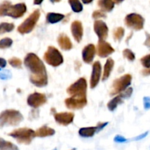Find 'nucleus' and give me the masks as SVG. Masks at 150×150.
I'll return each instance as SVG.
<instances>
[{
  "mask_svg": "<svg viewBox=\"0 0 150 150\" xmlns=\"http://www.w3.org/2000/svg\"><path fill=\"white\" fill-rule=\"evenodd\" d=\"M23 63L31 73L29 76L31 83L38 87H44L48 84L46 68L36 54L33 53L26 54Z\"/></svg>",
  "mask_w": 150,
  "mask_h": 150,
  "instance_id": "obj_1",
  "label": "nucleus"
},
{
  "mask_svg": "<svg viewBox=\"0 0 150 150\" xmlns=\"http://www.w3.org/2000/svg\"><path fill=\"white\" fill-rule=\"evenodd\" d=\"M26 10L25 3L12 4L10 1L5 0L0 4V17L9 16L13 18H19L26 13Z\"/></svg>",
  "mask_w": 150,
  "mask_h": 150,
  "instance_id": "obj_2",
  "label": "nucleus"
},
{
  "mask_svg": "<svg viewBox=\"0 0 150 150\" xmlns=\"http://www.w3.org/2000/svg\"><path fill=\"white\" fill-rule=\"evenodd\" d=\"M23 120V115L18 110H4L0 113V127L4 126H17Z\"/></svg>",
  "mask_w": 150,
  "mask_h": 150,
  "instance_id": "obj_3",
  "label": "nucleus"
},
{
  "mask_svg": "<svg viewBox=\"0 0 150 150\" xmlns=\"http://www.w3.org/2000/svg\"><path fill=\"white\" fill-rule=\"evenodd\" d=\"M87 82L84 78H80L79 80L70 85L67 89V93L70 98L77 100H86Z\"/></svg>",
  "mask_w": 150,
  "mask_h": 150,
  "instance_id": "obj_4",
  "label": "nucleus"
},
{
  "mask_svg": "<svg viewBox=\"0 0 150 150\" xmlns=\"http://www.w3.org/2000/svg\"><path fill=\"white\" fill-rule=\"evenodd\" d=\"M9 136L13 138L18 142L19 144H29L32 142V139L35 136V132L32 129L28 127H22V128L16 129L8 134Z\"/></svg>",
  "mask_w": 150,
  "mask_h": 150,
  "instance_id": "obj_5",
  "label": "nucleus"
},
{
  "mask_svg": "<svg viewBox=\"0 0 150 150\" xmlns=\"http://www.w3.org/2000/svg\"><path fill=\"white\" fill-rule=\"evenodd\" d=\"M40 17V12L38 9L34 10L29 17L26 18L23 23H21L17 28V31L21 35L30 33L36 26L38 20Z\"/></svg>",
  "mask_w": 150,
  "mask_h": 150,
  "instance_id": "obj_6",
  "label": "nucleus"
},
{
  "mask_svg": "<svg viewBox=\"0 0 150 150\" xmlns=\"http://www.w3.org/2000/svg\"><path fill=\"white\" fill-rule=\"evenodd\" d=\"M43 59L45 62L52 67H58L64 62V58L57 48L49 46L44 54Z\"/></svg>",
  "mask_w": 150,
  "mask_h": 150,
  "instance_id": "obj_7",
  "label": "nucleus"
},
{
  "mask_svg": "<svg viewBox=\"0 0 150 150\" xmlns=\"http://www.w3.org/2000/svg\"><path fill=\"white\" fill-rule=\"evenodd\" d=\"M131 81L132 76L130 74H125L114 80L110 95H115L117 94L122 93L131 84Z\"/></svg>",
  "mask_w": 150,
  "mask_h": 150,
  "instance_id": "obj_8",
  "label": "nucleus"
},
{
  "mask_svg": "<svg viewBox=\"0 0 150 150\" xmlns=\"http://www.w3.org/2000/svg\"><path fill=\"white\" fill-rule=\"evenodd\" d=\"M145 20L141 15L137 13H130L126 16L125 23L127 27L136 31L143 29Z\"/></svg>",
  "mask_w": 150,
  "mask_h": 150,
  "instance_id": "obj_9",
  "label": "nucleus"
},
{
  "mask_svg": "<svg viewBox=\"0 0 150 150\" xmlns=\"http://www.w3.org/2000/svg\"><path fill=\"white\" fill-rule=\"evenodd\" d=\"M47 102V98L44 94L34 92L28 96L27 104L34 108H39Z\"/></svg>",
  "mask_w": 150,
  "mask_h": 150,
  "instance_id": "obj_10",
  "label": "nucleus"
},
{
  "mask_svg": "<svg viewBox=\"0 0 150 150\" xmlns=\"http://www.w3.org/2000/svg\"><path fill=\"white\" fill-rule=\"evenodd\" d=\"M94 31L99 38V40H105L108 35V28L106 23L101 20L95 21L94 23Z\"/></svg>",
  "mask_w": 150,
  "mask_h": 150,
  "instance_id": "obj_11",
  "label": "nucleus"
},
{
  "mask_svg": "<svg viewBox=\"0 0 150 150\" xmlns=\"http://www.w3.org/2000/svg\"><path fill=\"white\" fill-rule=\"evenodd\" d=\"M101 71L102 67L100 62L99 61L95 62L92 65V71L90 78V87L92 89L96 87L99 83L101 77Z\"/></svg>",
  "mask_w": 150,
  "mask_h": 150,
  "instance_id": "obj_12",
  "label": "nucleus"
},
{
  "mask_svg": "<svg viewBox=\"0 0 150 150\" xmlns=\"http://www.w3.org/2000/svg\"><path fill=\"white\" fill-rule=\"evenodd\" d=\"M114 52V49L109 42L105 40H99L97 46L98 55L101 58H105Z\"/></svg>",
  "mask_w": 150,
  "mask_h": 150,
  "instance_id": "obj_13",
  "label": "nucleus"
},
{
  "mask_svg": "<svg viewBox=\"0 0 150 150\" xmlns=\"http://www.w3.org/2000/svg\"><path fill=\"white\" fill-rule=\"evenodd\" d=\"M74 114L72 112L56 113L54 114L55 121L63 126H67L71 124L74 120Z\"/></svg>",
  "mask_w": 150,
  "mask_h": 150,
  "instance_id": "obj_14",
  "label": "nucleus"
},
{
  "mask_svg": "<svg viewBox=\"0 0 150 150\" xmlns=\"http://www.w3.org/2000/svg\"><path fill=\"white\" fill-rule=\"evenodd\" d=\"M96 54V48L93 44H89L83 48L82 51V59L86 64H90L93 62Z\"/></svg>",
  "mask_w": 150,
  "mask_h": 150,
  "instance_id": "obj_15",
  "label": "nucleus"
},
{
  "mask_svg": "<svg viewBox=\"0 0 150 150\" xmlns=\"http://www.w3.org/2000/svg\"><path fill=\"white\" fill-rule=\"evenodd\" d=\"M66 107L70 110H79L84 108L87 105L86 100H77L72 98H68L64 100Z\"/></svg>",
  "mask_w": 150,
  "mask_h": 150,
  "instance_id": "obj_16",
  "label": "nucleus"
},
{
  "mask_svg": "<svg viewBox=\"0 0 150 150\" xmlns=\"http://www.w3.org/2000/svg\"><path fill=\"white\" fill-rule=\"evenodd\" d=\"M71 32L73 38L77 42H80L83 38V29L82 23L79 21H75L71 24Z\"/></svg>",
  "mask_w": 150,
  "mask_h": 150,
  "instance_id": "obj_17",
  "label": "nucleus"
},
{
  "mask_svg": "<svg viewBox=\"0 0 150 150\" xmlns=\"http://www.w3.org/2000/svg\"><path fill=\"white\" fill-rule=\"evenodd\" d=\"M59 45L64 51H70L73 48V43L65 34H61L57 39Z\"/></svg>",
  "mask_w": 150,
  "mask_h": 150,
  "instance_id": "obj_18",
  "label": "nucleus"
},
{
  "mask_svg": "<svg viewBox=\"0 0 150 150\" xmlns=\"http://www.w3.org/2000/svg\"><path fill=\"white\" fill-rule=\"evenodd\" d=\"M54 134H55V130L46 125L42 126L35 131V136L36 137H48V136H54Z\"/></svg>",
  "mask_w": 150,
  "mask_h": 150,
  "instance_id": "obj_19",
  "label": "nucleus"
},
{
  "mask_svg": "<svg viewBox=\"0 0 150 150\" xmlns=\"http://www.w3.org/2000/svg\"><path fill=\"white\" fill-rule=\"evenodd\" d=\"M114 66V61L111 58H108L106 60L105 65H104V70H103V74L102 80L105 81L109 78L110 75H111V72H112L113 68Z\"/></svg>",
  "mask_w": 150,
  "mask_h": 150,
  "instance_id": "obj_20",
  "label": "nucleus"
},
{
  "mask_svg": "<svg viewBox=\"0 0 150 150\" xmlns=\"http://www.w3.org/2000/svg\"><path fill=\"white\" fill-rule=\"evenodd\" d=\"M114 4L113 0H98V5L103 12H111L114 9Z\"/></svg>",
  "mask_w": 150,
  "mask_h": 150,
  "instance_id": "obj_21",
  "label": "nucleus"
},
{
  "mask_svg": "<svg viewBox=\"0 0 150 150\" xmlns=\"http://www.w3.org/2000/svg\"><path fill=\"white\" fill-rule=\"evenodd\" d=\"M96 133H98L97 127H82L79 130V134L83 138H90L92 137Z\"/></svg>",
  "mask_w": 150,
  "mask_h": 150,
  "instance_id": "obj_22",
  "label": "nucleus"
},
{
  "mask_svg": "<svg viewBox=\"0 0 150 150\" xmlns=\"http://www.w3.org/2000/svg\"><path fill=\"white\" fill-rule=\"evenodd\" d=\"M123 99H124V98H123L122 96L120 94L119 95L116 96L115 98H113L112 100H111L108 103V104H107L108 110L111 111H114L120 104L122 103Z\"/></svg>",
  "mask_w": 150,
  "mask_h": 150,
  "instance_id": "obj_23",
  "label": "nucleus"
},
{
  "mask_svg": "<svg viewBox=\"0 0 150 150\" xmlns=\"http://www.w3.org/2000/svg\"><path fill=\"white\" fill-rule=\"evenodd\" d=\"M64 18V16L61 13H48L46 15V21L49 23H56L61 21Z\"/></svg>",
  "mask_w": 150,
  "mask_h": 150,
  "instance_id": "obj_24",
  "label": "nucleus"
},
{
  "mask_svg": "<svg viewBox=\"0 0 150 150\" xmlns=\"http://www.w3.org/2000/svg\"><path fill=\"white\" fill-rule=\"evenodd\" d=\"M0 150H19L17 146L10 142L0 138Z\"/></svg>",
  "mask_w": 150,
  "mask_h": 150,
  "instance_id": "obj_25",
  "label": "nucleus"
},
{
  "mask_svg": "<svg viewBox=\"0 0 150 150\" xmlns=\"http://www.w3.org/2000/svg\"><path fill=\"white\" fill-rule=\"evenodd\" d=\"M15 25L13 23L2 22L0 23V35L7 32H10L14 29Z\"/></svg>",
  "mask_w": 150,
  "mask_h": 150,
  "instance_id": "obj_26",
  "label": "nucleus"
},
{
  "mask_svg": "<svg viewBox=\"0 0 150 150\" xmlns=\"http://www.w3.org/2000/svg\"><path fill=\"white\" fill-rule=\"evenodd\" d=\"M68 2L75 13H80L83 10V5L79 0H68Z\"/></svg>",
  "mask_w": 150,
  "mask_h": 150,
  "instance_id": "obj_27",
  "label": "nucleus"
},
{
  "mask_svg": "<svg viewBox=\"0 0 150 150\" xmlns=\"http://www.w3.org/2000/svg\"><path fill=\"white\" fill-rule=\"evenodd\" d=\"M125 35V29L123 27H117L113 32V36L115 40L120 41Z\"/></svg>",
  "mask_w": 150,
  "mask_h": 150,
  "instance_id": "obj_28",
  "label": "nucleus"
},
{
  "mask_svg": "<svg viewBox=\"0 0 150 150\" xmlns=\"http://www.w3.org/2000/svg\"><path fill=\"white\" fill-rule=\"evenodd\" d=\"M13 40L10 38H4L0 40V49H5L11 47L13 45Z\"/></svg>",
  "mask_w": 150,
  "mask_h": 150,
  "instance_id": "obj_29",
  "label": "nucleus"
},
{
  "mask_svg": "<svg viewBox=\"0 0 150 150\" xmlns=\"http://www.w3.org/2000/svg\"><path fill=\"white\" fill-rule=\"evenodd\" d=\"M8 63L10 66L15 68L21 69L22 67V61L17 57H12L8 60Z\"/></svg>",
  "mask_w": 150,
  "mask_h": 150,
  "instance_id": "obj_30",
  "label": "nucleus"
},
{
  "mask_svg": "<svg viewBox=\"0 0 150 150\" xmlns=\"http://www.w3.org/2000/svg\"><path fill=\"white\" fill-rule=\"evenodd\" d=\"M12 78V73L9 70H3L0 68V80H9Z\"/></svg>",
  "mask_w": 150,
  "mask_h": 150,
  "instance_id": "obj_31",
  "label": "nucleus"
},
{
  "mask_svg": "<svg viewBox=\"0 0 150 150\" xmlns=\"http://www.w3.org/2000/svg\"><path fill=\"white\" fill-rule=\"evenodd\" d=\"M123 57L125 59H128L129 61L133 62L134 61L135 59H136V56H135V54L131 51L130 49H128V48H126L122 52Z\"/></svg>",
  "mask_w": 150,
  "mask_h": 150,
  "instance_id": "obj_32",
  "label": "nucleus"
},
{
  "mask_svg": "<svg viewBox=\"0 0 150 150\" xmlns=\"http://www.w3.org/2000/svg\"><path fill=\"white\" fill-rule=\"evenodd\" d=\"M141 63L145 68H150V54L141 59Z\"/></svg>",
  "mask_w": 150,
  "mask_h": 150,
  "instance_id": "obj_33",
  "label": "nucleus"
},
{
  "mask_svg": "<svg viewBox=\"0 0 150 150\" xmlns=\"http://www.w3.org/2000/svg\"><path fill=\"white\" fill-rule=\"evenodd\" d=\"M106 15L102 10H95L93 13H92V18L94 19H99L101 18H105Z\"/></svg>",
  "mask_w": 150,
  "mask_h": 150,
  "instance_id": "obj_34",
  "label": "nucleus"
},
{
  "mask_svg": "<svg viewBox=\"0 0 150 150\" xmlns=\"http://www.w3.org/2000/svg\"><path fill=\"white\" fill-rule=\"evenodd\" d=\"M132 93H133V88L128 87L125 91H124V92H123L122 93L120 94V95L122 96V98H124V99H125V98H130L132 95Z\"/></svg>",
  "mask_w": 150,
  "mask_h": 150,
  "instance_id": "obj_35",
  "label": "nucleus"
},
{
  "mask_svg": "<svg viewBox=\"0 0 150 150\" xmlns=\"http://www.w3.org/2000/svg\"><path fill=\"white\" fill-rule=\"evenodd\" d=\"M144 103V108L145 110L150 109V97H144L143 99Z\"/></svg>",
  "mask_w": 150,
  "mask_h": 150,
  "instance_id": "obj_36",
  "label": "nucleus"
},
{
  "mask_svg": "<svg viewBox=\"0 0 150 150\" xmlns=\"http://www.w3.org/2000/svg\"><path fill=\"white\" fill-rule=\"evenodd\" d=\"M114 141L115 142H117V143H125V142H127V139H125L124 136H120V135H117V136H116L115 137H114Z\"/></svg>",
  "mask_w": 150,
  "mask_h": 150,
  "instance_id": "obj_37",
  "label": "nucleus"
},
{
  "mask_svg": "<svg viewBox=\"0 0 150 150\" xmlns=\"http://www.w3.org/2000/svg\"><path fill=\"white\" fill-rule=\"evenodd\" d=\"M108 125V122H99L98 125H97V128H98V133L100 132V130H102L105 126Z\"/></svg>",
  "mask_w": 150,
  "mask_h": 150,
  "instance_id": "obj_38",
  "label": "nucleus"
},
{
  "mask_svg": "<svg viewBox=\"0 0 150 150\" xmlns=\"http://www.w3.org/2000/svg\"><path fill=\"white\" fill-rule=\"evenodd\" d=\"M146 40L144 42V45H146V47L150 48V34L148 33V32H146Z\"/></svg>",
  "mask_w": 150,
  "mask_h": 150,
  "instance_id": "obj_39",
  "label": "nucleus"
},
{
  "mask_svg": "<svg viewBox=\"0 0 150 150\" xmlns=\"http://www.w3.org/2000/svg\"><path fill=\"white\" fill-rule=\"evenodd\" d=\"M148 133H149V132L147 131V132H146V133H143V134L139 135V136H136V137L135 138L134 140H135V141H140V140H142V139H144L145 137H146V136H147Z\"/></svg>",
  "mask_w": 150,
  "mask_h": 150,
  "instance_id": "obj_40",
  "label": "nucleus"
},
{
  "mask_svg": "<svg viewBox=\"0 0 150 150\" xmlns=\"http://www.w3.org/2000/svg\"><path fill=\"white\" fill-rule=\"evenodd\" d=\"M7 66V61L4 58L0 57V68H4Z\"/></svg>",
  "mask_w": 150,
  "mask_h": 150,
  "instance_id": "obj_41",
  "label": "nucleus"
},
{
  "mask_svg": "<svg viewBox=\"0 0 150 150\" xmlns=\"http://www.w3.org/2000/svg\"><path fill=\"white\" fill-rule=\"evenodd\" d=\"M142 73L143 76H150V68H145L142 71Z\"/></svg>",
  "mask_w": 150,
  "mask_h": 150,
  "instance_id": "obj_42",
  "label": "nucleus"
},
{
  "mask_svg": "<svg viewBox=\"0 0 150 150\" xmlns=\"http://www.w3.org/2000/svg\"><path fill=\"white\" fill-rule=\"evenodd\" d=\"M42 1H43V0H34V4L39 5V4H42Z\"/></svg>",
  "mask_w": 150,
  "mask_h": 150,
  "instance_id": "obj_43",
  "label": "nucleus"
},
{
  "mask_svg": "<svg viewBox=\"0 0 150 150\" xmlns=\"http://www.w3.org/2000/svg\"><path fill=\"white\" fill-rule=\"evenodd\" d=\"M82 2L84 3V4H90L91 2L93 1V0H81Z\"/></svg>",
  "mask_w": 150,
  "mask_h": 150,
  "instance_id": "obj_44",
  "label": "nucleus"
},
{
  "mask_svg": "<svg viewBox=\"0 0 150 150\" xmlns=\"http://www.w3.org/2000/svg\"><path fill=\"white\" fill-rule=\"evenodd\" d=\"M123 1H124V0H113V1H114V3H116V4H120V3L122 2Z\"/></svg>",
  "mask_w": 150,
  "mask_h": 150,
  "instance_id": "obj_45",
  "label": "nucleus"
},
{
  "mask_svg": "<svg viewBox=\"0 0 150 150\" xmlns=\"http://www.w3.org/2000/svg\"><path fill=\"white\" fill-rule=\"evenodd\" d=\"M52 3H56V2H59L61 1V0H50Z\"/></svg>",
  "mask_w": 150,
  "mask_h": 150,
  "instance_id": "obj_46",
  "label": "nucleus"
},
{
  "mask_svg": "<svg viewBox=\"0 0 150 150\" xmlns=\"http://www.w3.org/2000/svg\"><path fill=\"white\" fill-rule=\"evenodd\" d=\"M53 150H57V148H54V149H53Z\"/></svg>",
  "mask_w": 150,
  "mask_h": 150,
  "instance_id": "obj_47",
  "label": "nucleus"
}]
</instances>
